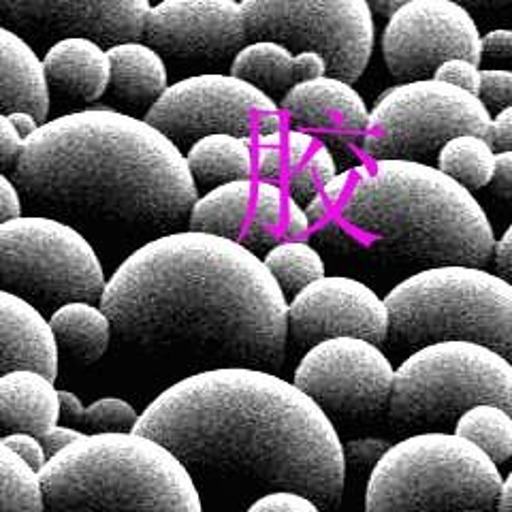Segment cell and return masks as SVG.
<instances>
[{"label": "cell", "mask_w": 512, "mask_h": 512, "mask_svg": "<svg viewBox=\"0 0 512 512\" xmlns=\"http://www.w3.org/2000/svg\"><path fill=\"white\" fill-rule=\"evenodd\" d=\"M99 306L120 338L148 350L269 370L286 352L288 301L261 256L231 239L175 231L126 256Z\"/></svg>", "instance_id": "6da1fadb"}, {"label": "cell", "mask_w": 512, "mask_h": 512, "mask_svg": "<svg viewBox=\"0 0 512 512\" xmlns=\"http://www.w3.org/2000/svg\"><path fill=\"white\" fill-rule=\"evenodd\" d=\"M135 434L163 444L192 476L297 491L320 510L342 502L344 444L293 382L254 367L188 376L139 414Z\"/></svg>", "instance_id": "7a4b0ae2"}, {"label": "cell", "mask_w": 512, "mask_h": 512, "mask_svg": "<svg viewBox=\"0 0 512 512\" xmlns=\"http://www.w3.org/2000/svg\"><path fill=\"white\" fill-rule=\"evenodd\" d=\"M22 199L62 222L171 231L199 188L184 152L146 120L86 109L43 122L13 165Z\"/></svg>", "instance_id": "3957f363"}, {"label": "cell", "mask_w": 512, "mask_h": 512, "mask_svg": "<svg viewBox=\"0 0 512 512\" xmlns=\"http://www.w3.org/2000/svg\"><path fill=\"white\" fill-rule=\"evenodd\" d=\"M421 269L468 265L493 259L495 233L483 207L438 167L414 160H376L355 169L333 224L320 233L348 237Z\"/></svg>", "instance_id": "277c9868"}, {"label": "cell", "mask_w": 512, "mask_h": 512, "mask_svg": "<svg viewBox=\"0 0 512 512\" xmlns=\"http://www.w3.org/2000/svg\"><path fill=\"white\" fill-rule=\"evenodd\" d=\"M37 476L45 512H203L182 461L135 431L84 434Z\"/></svg>", "instance_id": "5b68a950"}, {"label": "cell", "mask_w": 512, "mask_h": 512, "mask_svg": "<svg viewBox=\"0 0 512 512\" xmlns=\"http://www.w3.org/2000/svg\"><path fill=\"white\" fill-rule=\"evenodd\" d=\"M387 346L397 355L438 342H472L512 363V284L483 267L421 269L384 299Z\"/></svg>", "instance_id": "8992f818"}, {"label": "cell", "mask_w": 512, "mask_h": 512, "mask_svg": "<svg viewBox=\"0 0 512 512\" xmlns=\"http://www.w3.org/2000/svg\"><path fill=\"white\" fill-rule=\"evenodd\" d=\"M498 466L457 434H412L387 448L365 491V512H498Z\"/></svg>", "instance_id": "52a82bcc"}, {"label": "cell", "mask_w": 512, "mask_h": 512, "mask_svg": "<svg viewBox=\"0 0 512 512\" xmlns=\"http://www.w3.org/2000/svg\"><path fill=\"white\" fill-rule=\"evenodd\" d=\"M483 404L512 416V363L480 344L438 342L397 367L387 410L406 434H453L459 416Z\"/></svg>", "instance_id": "ba28073f"}, {"label": "cell", "mask_w": 512, "mask_h": 512, "mask_svg": "<svg viewBox=\"0 0 512 512\" xmlns=\"http://www.w3.org/2000/svg\"><path fill=\"white\" fill-rule=\"evenodd\" d=\"M105 284L99 254L73 224L41 214L0 224V291L41 312L101 301Z\"/></svg>", "instance_id": "9c48e42d"}, {"label": "cell", "mask_w": 512, "mask_h": 512, "mask_svg": "<svg viewBox=\"0 0 512 512\" xmlns=\"http://www.w3.org/2000/svg\"><path fill=\"white\" fill-rule=\"evenodd\" d=\"M491 111L476 94L440 79L399 82L378 96L361 137L374 160L431 163L446 141L457 135L489 137Z\"/></svg>", "instance_id": "30bf717a"}, {"label": "cell", "mask_w": 512, "mask_h": 512, "mask_svg": "<svg viewBox=\"0 0 512 512\" xmlns=\"http://www.w3.org/2000/svg\"><path fill=\"white\" fill-rule=\"evenodd\" d=\"M248 41H274L288 52H318L327 75L352 84L374 52L376 24L367 0H239Z\"/></svg>", "instance_id": "8fae6325"}, {"label": "cell", "mask_w": 512, "mask_h": 512, "mask_svg": "<svg viewBox=\"0 0 512 512\" xmlns=\"http://www.w3.org/2000/svg\"><path fill=\"white\" fill-rule=\"evenodd\" d=\"M278 111L276 101L235 75L205 73L167 86L146 111V120L180 150L210 135L252 139L256 124Z\"/></svg>", "instance_id": "7c38bea8"}, {"label": "cell", "mask_w": 512, "mask_h": 512, "mask_svg": "<svg viewBox=\"0 0 512 512\" xmlns=\"http://www.w3.org/2000/svg\"><path fill=\"white\" fill-rule=\"evenodd\" d=\"M395 367L384 350L359 338H333L312 346L293 384L327 416L363 419L389 408Z\"/></svg>", "instance_id": "4fadbf2b"}, {"label": "cell", "mask_w": 512, "mask_h": 512, "mask_svg": "<svg viewBox=\"0 0 512 512\" xmlns=\"http://www.w3.org/2000/svg\"><path fill=\"white\" fill-rule=\"evenodd\" d=\"M480 30L472 13L455 0H414L389 15L382 56L399 82L434 77L442 62L483 60Z\"/></svg>", "instance_id": "5bb4252c"}, {"label": "cell", "mask_w": 512, "mask_h": 512, "mask_svg": "<svg viewBox=\"0 0 512 512\" xmlns=\"http://www.w3.org/2000/svg\"><path fill=\"white\" fill-rule=\"evenodd\" d=\"M150 7V0H0V26L35 52L69 37L92 39L109 50L141 39Z\"/></svg>", "instance_id": "9a60e30c"}, {"label": "cell", "mask_w": 512, "mask_h": 512, "mask_svg": "<svg viewBox=\"0 0 512 512\" xmlns=\"http://www.w3.org/2000/svg\"><path fill=\"white\" fill-rule=\"evenodd\" d=\"M288 333L299 348L333 338H359L387 346L389 310L370 286L344 278L323 276L288 301Z\"/></svg>", "instance_id": "2e32d148"}, {"label": "cell", "mask_w": 512, "mask_h": 512, "mask_svg": "<svg viewBox=\"0 0 512 512\" xmlns=\"http://www.w3.org/2000/svg\"><path fill=\"white\" fill-rule=\"evenodd\" d=\"M141 37L178 60H227L248 43L239 0H160L150 7Z\"/></svg>", "instance_id": "e0dca14e"}, {"label": "cell", "mask_w": 512, "mask_h": 512, "mask_svg": "<svg viewBox=\"0 0 512 512\" xmlns=\"http://www.w3.org/2000/svg\"><path fill=\"white\" fill-rule=\"evenodd\" d=\"M282 111L297 131L350 143L363 137L370 122L363 96L333 75L295 84L282 96Z\"/></svg>", "instance_id": "ac0fdd59"}, {"label": "cell", "mask_w": 512, "mask_h": 512, "mask_svg": "<svg viewBox=\"0 0 512 512\" xmlns=\"http://www.w3.org/2000/svg\"><path fill=\"white\" fill-rule=\"evenodd\" d=\"M58 352L43 312L18 295L0 291V376L35 370L56 380Z\"/></svg>", "instance_id": "d6986e66"}, {"label": "cell", "mask_w": 512, "mask_h": 512, "mask_svg": "<svg viewBox=\"0 0 512 512\" xmlns=\"http://www.w3.org/2000/svg\"><path fill=\"white\" fill-rule=\"evenodd\" d=\"M43 75L47 88L75 101H99L109 90V56L103 45L84 37L56 41L45 50Z\"/></svg>", "instance_id": "ffe728a7"}, {"label": "cell", "mask_w": 512, "mask_h": 512, "mask_svg": "<svg viewBox=\"0 0 512 512\" xmlns=\"http://www.w3.org/2000/svg\"><path fill=\"white\" fill-rule=\"evenodd\" d=\"M15 111H28L43 124L50 114V88L39 54L20 35L0 26V114Z\"/></svg>", "instance_id": "44dd1931"}, {"label": "cell", "mask_w": 512, "mask_h": 512, "mask_svg": "<svg viewBox=\"0 0 512 512\" xmlns=\"http://www.w3.org/2000/svg\"><path fill=\"white\" fill-rule=\"evenodd\" d=\"M60 399L54 380L35 370H15L0 376V431L43 436L58 425Z\"/></svg>", "instance_id": "7402d4cb"}, {"label": "cell", "mask_w": 512, "mask_h": 512, "mask_svg": "<svg viewBox=\"0 0 512 512\" xmlns=\"http://www.w3.org/2000/svg\"><path fill=\"white\" fill-rule=\"evenodd\" d=\"M109 90L126 109H150L169 86L165 60L143 41H124L107 50Z\"/></svg>", "instance_id": "603a6c76"}, {"label": "cell", "mask_w": 512, "mask_h": 512, "mask_svg": "<svg viewBox=\"0 0 512 512\" xmlns=\"http://www.w3.org/2000/svg\"><path fill=\"white\" fill-rule=\"evenodd\" d=\"M254 199V180H237L199 197L188 214V231L242 242Z\"/></svg>", "instance_id": "cb8c5ba5"}, {"label": "cell", "mask_w": 512, "mask_h": 512, "mask_svg": "<svg viewBox=\"0 0 512 512\" xmlns=\"http://www.w3.org/2000/svg\"><path fill=\"white\" fill-rule=\"evenodd\" d=\"M192 180L203 188H216L237 180H250L254 173L252 139L235 135H210L186 150Z\"/></svg>", "instance_id": "d4e9b609"}, {"label": "cell", "mask_w": 512, "mask_h": 512, "mask_svg": "<svg viewBox=\"0 0 512 512\" xmlns=\"http://www.w3.org/2000/svg\"><path fill=\"white\" fill-rule=\"evenodd\" d=\"M56 338L58 350H67L79 363L99 361L111 340V320L101 306L88 301L64 303L47 318Z\"/></svg>", "instance_id": "484cf974"}, {"label": "cell", "mask_w": 512, "mask_h": 512, "mask_svg": "<svg viewBox=\"0 0 512 512\" xmlns=\"http://www.w3.org/2000/svg\"><path fill=\"white\" fill-rule=\"evenodd\" d=\"M293 58L284 45L274 41H252L239 50L231 64V75L244 79L274 99L295 86Z\"/></svg>", "instance_id": "4316f807"}, {"label": "cell", "mask_w": 512, "mask_h": 512, "mask_svg": "<svg viewBox=\"0 0 512 512\" xmlns=\"http://www.w3.org/2000/svg\"><path fill=\"white\" fill-rule=\"evenodd\" d=\"M495 152L485 137L457 135L438 152V169L468 190L485 188L495 173Z\"/></svg>", "instance_id": "83f0119b"}, {"label": "cell", "mask_w": 512, "mask_h": 512, "mask_svg": "<svg viewBox=\"0 0 512 512\" xmlns=\"http://www.w3.org/2000/svg\"><path fill=\"white\" fill-rule=\"evenodd\" d=\"M453 434L478 446L495 466L512 457V416L500 406H474L459 416Z\"/></svg>", "instance_id": "f1b7e54d"}, {"label": "cell", "mask_w": 512, "mask_h": 512, "mask_svg": "<svg viewBox=\"0 0 512 512\" xmlns=\"http://www.w3.org/2000/svg\"><path fill=\"white\" fill-rule=\"evenodd\" d=\"M265 267L274 276L286 297H295L303 288L325 276L323 256L306 242H282L271 248L265 259Z\"/></svg>", "instance_id": "f546056e"}, {"label": "cell", "mask_w": 512, "mask_h": 512, "mask_svg": "<svg viewBox=\"0 0 512 512\" xmlns=\"http://www.w3.org/2000/svg\"><path fill=\"white\" fill-rule=\"evenodd\" d=\"M0 512H45L37 472L0 440Z\"/></svg>", "instance_id": "4dcf8cb0"}, {"label": "cell", "mask_w": 512, "mask_h": 512, "mask_svg": "<svg viewBox=\"0 0 512 512\" xmlns=\"http://www.w3.org/2000/svg\"><path fill=\"white\" fill-rule=\"evenodd\" d=\"M335 173H338V165H335L331 150L323 143H316L306 160L288 173V197L299 205H306L323 190Z\"/></svg>", "instance_id": "1f68e13d"}, {"label": "cell", "mask_w": 512, "mask_h": 512, "mask_svg": "<svg viewBox=\"0 0 512 512\" xmlns=\"http://www.w3.org/2000/svg\"><path fill=\"white\" fill-rule=\"evenodd\" d=\"M84 427L92 429L94 434H120V431H133L139 414L137 410L118 397L96 399L94 404L84 408L77 419Z\"/></svg>", "instance_id": "d6a6232c"}, {"label": "cell", "mask_w": 512, "mask_h": 512, "mask_svg": "<svg viewBox=\"0 0 512 512\" xmlns=\"http://www.w3.org/2000/svg\"><path fill=\"white\" fill-rule=\"evenodd\" d=\"M478 99L485 107L498 114L500 109L512 105V71L506 69H480Z\"/></svg>", "instance_id": "836d02e7"}, {"label": "cell", "mask_w": 512, "mask_h": 512, "mask_svg": "<svg viewBox=\"0 0 512 512\" xmlns=\"http://www.w3.org/2000/svg\"><path fill=\"white\" fill-rule=\"evenodd\" d=\"M434 79L451 84L478 96L480 90V67L468 58H451L442 62L434 73Z\"/></svg>", "instance_id": "e575fe53"}, {"label": "cell", "mask_w": 512, "mask_h": 512, "mask_svg": "<svg viewBox=\"0 0 512 512\" xmlns=\"http://www.w3.org/2000/svg\"><path fill=\"white\" fill-rule=\"evenodd\" d=\"M248 512H323L310 498L297 491H269Z\"/></svg>", "instance_id": "d590c367"}, {"label": "cell", "mask_w": 512, "mask_h": 512, "mask_svg": "<svg viewBox=\"0 0 512 512\" xmlns=\"http://www.w3.org/2000/svg\"><path fill=\"white\" fill-rule=\"evenodd\" d=\"M3 444L11 448V451L18 455L32 472L39 474V470L47 463L45 448L37 436L24 434V431H15V434L3 436Z\"/></svg>", "instance_id": "8d00e7d4"}, {"label": "cell", "mask_w": 512, "mask_h": 512, "mask_svg": "<svg viewBox=\"0 0 512 512\" xmlns=\"http://www.w3.org/2000/svg\"><path fill=\"white\" fill-rule=\"evenodd\" d=\"M389 442L380 438H361L348 442L344 457L352 466H376L380 457L387 453Z\"/></svg>", "instance_id": "74e56055"}, {"label": "cell", "mask_w": 512, "mask_h": 512, "mask_svg": "<svg viewBox=\"0 0 512 512\" xmlns=\"http://www.w3.org/2000/svg\"><path fill=\"white\" fill-rule=\"evenodd\" d=\"M316 146V141L310 133L306 131H288L284 137V160H286V173H291L293 169H297L306 156L312 152V148Z\"/></svg>", "instance_id": "f35d334b"}, {"label": "cell", "mask_w": 512, "mask_h": 512, "mask_svg": "<svg viewBox=\"0 0 512 512\" xmlns=\"http://www.w3.org/2000/svg\"><path fill=\"white\" fill-rule=\"evenodd\" d=\"M254 169H256V173H259V178L263 182L282 180V175L286 173L284 150L274 148V146H261V150H259V154H256V160H254Z\"/></svg>", "instance_id": "ab89813d"}, {"label": "cell", "mask_w": 512, "mask_h": 512, "mask_svg": "<svg viewBox=\"0 0 512 512\" xmlns=\"http://www.w3.org/2000/svg\"><path fill=\"white\" fill-rule=\"evenodd\" d=\"M461 7H466L472 18L489 20H512V0H455Z\"/></svg>", "instance_id": "60d3db41"}, {"label": "cell", "mask_w": 512, "mask_h": 512, "mask_svg": "<svg viewBox=\"0 0 512 512\" xmlns=\"http://www.w3.org/2000/svg\"><path fill=\"white\" fill-rule=\"evenodd\" d=\"M487 141L495 152H512V105L500 109L491 118Z\"/></svg>", "instance_id": "b9f144b4"}, {"label": "cell", "mask_w": 512, "mask_h": 512, "mask_svg": "<svg viewBox=\"0 0 512 512\" xmlns=\"http://www.w3.org/2000/svg\"><path fill=\"white\" fill-rule=\"evenodd\" d=\"M24 146V139L15 131L7 114H0V169L15 165Z\"/></svg>", "instance_id": "7bdbcfd3"}, {"label": "cell", "mask_w": 512, "mask_h": 512, "mask_svg": "<svg viewBox=\"0 0 512 512\" xmlns=\"http://www.w3.org/2000/svg\"><path fill=\"white\" fill-rule=\"evenodd\" d=\"M293 75L295 84L312 82V79L327 75V60L318 52H299L293 58Z\"/></svg>", "instance_id": "ee69618b"}, {"label": "cell", "mask_w": 512, "mask_h": 512, "mask_svg": "<svg viewBox=\"0 0 512 512\" xmlns=\"http://www.w3.org/2000/svg\"><path fill=\"white\" fill-rule=\"evenodd\" d=\"M22 192L13 180L0 171V224L22 216Z\"/></svg>", "instance_id": "f6af8a7d"}, {"label": "cell", "mask_w": 512, "mask_h": 512, "mask_svg": "<svg viewBox=\"0 0 512 512\" xmlns=\"http://www.w3.org/2000/svg\"><path fill=\"white\" fill-rule=\"evenodd\" d=\"M84 431H77L73 427H60V425H54L45 431L43 436H39L43 448H45V455L47 459L58 455L60 451H64L71 442H75L77 438H82Z\"/></svg>", "instance_id": "bcb514c9"}, {"label": "cell", "mask_w": 512, "mask_h": 512, "mask_svg": "<svg viewBox=\"0 0 512 512\" xmlns=\"http://www.w3.org/2000/svg\"><path fill=\"white\" fill-rule=\"evenodd\" d=\"M495 195L512 203V152L495 154V173H493Z\"/></svg>", "instance_id": "7dc6e473"}, {"label": "cell", "mask_w": 512, "mask_h": 512, "mask_svg": "<svg viewBox=\"0 0 512 512\" xmlns=\"http://www.w3.org/2000/svg\"><path fill=\"white\" fill-rule=\"evenodd\" d=\"M483 54L491 58H512V30L510 28H493L485 37H480Z\"/></svg>", "instance_id": "c3c4849f"}, {"label": "cell", "mask_w": 512, "mask_h": 512, "mask_svg": "<svg viewBox=\"0 0 512 512\" xmlns=\"http://www.w3.org/2000/svg\"><path fill=\"white\" fill-rule=\"evenodd\" d=\"M493 259H495V267H498V274L512 284V224L500 242L495 244Z\"/></svg>", "instance_id": "681fc988"}, {"label": "cell", "mask_w": 512, "mask_h": 512, "mask_svg": "<svg viewBox=\"0 0 512 512\" xmlns=\"http://www.w3.org/2000/svg\"><path fill=\"white\" fill-rule=\"evenodd\" d=\"M9 120L22 139H28L41 126V122L28 111H15V114H9Z\"/></svg>", "instance_id": "f907efd6"}, {"label": "cell", "mask_w": 512, "mask_h": 512, "mask_svg": "<svg viewBox=\"0 0 512 512\" xmlns=\"http://www.w3.org/2000/svg\"><path fill=\"white\" fill-rule=\"evenodd\" d=\"M256 135L269 137V135H282V114L278 111H269L265 114L259 124H256Z\"/></svg>", "instance_id": "816d5d0a"}, {"label": "cell", "mask_w": 512, "mask_h": 512, "mask_svg": "<svg viewBox=\"0 0 512 512\" xmlns=\"http://www.w3.org/2000/svg\"><path fill=\"white\" fill-rule=\"evenodd\" d=\"M58 399H60V412H64L69 419H79L84 412V404L75 393L71 391H58Z\"/></svg>", "instance_id": "f5cc1de1"}, {"label": "cell", "mask_w": 512, "mask_h": 512, "mask_svg": "<svg viewBox=\"0 0 512 512\" xmlns=\"http://www.w3.org/2000/svg\"><path fill=\"white\" fill-rule=\"evenodd\" d=\"M498 512H512V472L508 474V478L504 480V485H502Z\"/></svg>", "instance_id": "db71d44e"}, {"label": "cell", "mask_w": 512, "mask_h": 512, "mask_svg": "<svg viewBox=\"0 0 512 512\" xmlns=\"http://www.w3.org/2000/svg\"><path fill=\"white\" fill-rule=\"evenodd\" d=\"M367 5L372 7V11H374V13H387L389 0H367Z\"/></svg>", "instance_id": "11a10c76"}, {"label": "cell", "mask_w": 512, "mask_h": 512, "mask_svg": "<svg viewBox=\"0 0 512 512\" xmlns=\"http://www.w3.org/2000/svg\"><path fill=\"white\" fill-rule=\"evenodd\" d=\"M410 3H414V0H389V7H387V15H391L393 11H397L399 7H404V5H410Z\"/></svg>", "instance_id": "9f6ffc18"}, {"label": "cell", "mask_w": 512, "mask_h": 512, "mask_svg": "<svg viewBox=\"0 0 512 512\" xmlns=\"http://www.w3.org/2000/svg\"><path fill=\"white\" fill-rule=\"evenodd\" d=\"M466 512H487V510H466Z\"/></svg>", "instance_id": "6f0895ef"}, {"label": "cell", "mask_w": 512, "mask_h": 512, "mask_svg": "<svg viewBox=\"0 0 512 512\" xmlns=\"http://www.w3.org/2000/svg\"><path fill=\"white\" fill-rule=\"evenodd\" d=\"M0 440H3V431H0Z\"/></svg>", "instance_id": "680465c9"}]
</instances>
